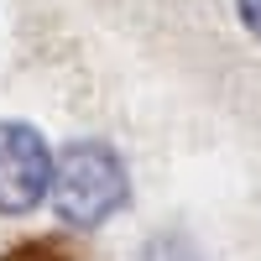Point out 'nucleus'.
<instances>
[{"label": "nucleus", "mask_w": 261, "mask_h": 261, "mask_svg": "<svg viewBox=\"0 0 261 261\" xmlns=\"http://www.w3.org/2000/svg\"><path fill=\"white\" fill-rule=\"evenodd\" d=\"M53 209L68 225H99L125 204V162L105 141H73L53 162Z\"/></svg>", "instance_id": "obj_1"}, {"label": "nucleus", "mask_w": 261, "mask_h": 261, "mask_svg": "<svg viewBox=\"0 0 261 261\" xmlns=\"http://www.w3.org/2000/svg\"><path fill=\"white\" fill-rule=\"evenodd\" d=\"M53 188V151L21 120H0V214H32Z\"/></svg>", "instance_id": "obj_2"}, {"label": "nucleus", "mask_w": 261, "mask_h": 261, "mask_svg": "<svg viewBox=\"0 0 261 261\" xmlns=\"http://www.w3.org/2000/svg\"><path fill=\"white\" fill-rule=\"evenodd\" d=\"M0 261H79V256L58 241H21L11 251H0Z\"/></svg>", "instance_id": "obj_3"}, {"label": "nucleus", "mask_w": 261, "mask_h": 261, "mask_svg": "<svg viewBox=\"0 0 261 261\" xmlns=\"http://www.w3.org/2000/svg\"><path fill=\"white\" fill-rule=\"evenodd\" d=\"M235 6H241V21L261 37V0H235Z\"/></svg>", "instance_id": "obj_4"}]
</instances>
